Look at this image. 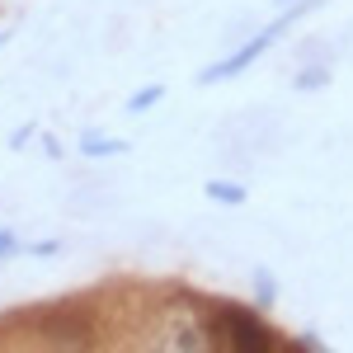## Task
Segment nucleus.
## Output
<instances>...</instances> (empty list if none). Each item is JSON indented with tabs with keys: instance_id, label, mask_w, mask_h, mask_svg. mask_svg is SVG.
<instances>
[{
	"instance_id": "f257e3e1",
	"label": "nucleus",
	"mask_w": 353,
	"mask_h": 353,
	"mask_svg": "<svg viewBox=\"0 0 353 353\" xmlns=\"http://www.w3.org/2000/svg\"><path fill=\"white\" fill-rule=\"evenodd\" d=\"M208 349L212 353H273V334L250 306H231L226 301V306L212 311Z\"/></svg>"
},
{
	"instance_id": "f03ea898",
	"label": "nucleus",
	"mask_w": 353,
	"mask_h": 353,
	"mask_svg": "<svg viewBox=\"0 0 353 353\" xmlns=\"http://www.w3.org/2000/svg\"><path fill=\"white\" fill-rule=\"evenodd\" d=\"M311 5H316V0H301L297 10H288V14H283V19H273L269 28H264V33H254V38H250V43H245V48H236V52L226 57V61H221V66H208V71H203V76H198V85H212V81H231V76H241L245 66H250V61H259V57L269 52L273 48V38H278V33H283V28L292 24V19H297V14H306V10H311Z\"/></svg>"
},
{
	"instance_id": "7ed1b4c3",
	"label": "nucleus",
	"mask_w": 353,
	"mask_h": 353,
	"mask_svg": "<svg viewBox=\"0 0 353 353\" xmlns=\"http://www.w3.org/2000/svg\"><path fill=\"white\" fill-rule=\"evenodd\" d=\"M156 353H212L208 349V325H203L193 311L165 316L161 339H156Z\"/></svg>"
},
{
	"instance_id": "20e7f679",
	"label": "nucleus",
	"mask_w": 353,
	"mask_h": 353,
	"mask_svg": "<svg viewBox=\"0 0 353 353\" xmlns=\"http://www.w3.org/2000/svg\"><path fill=\"white\" fill-rule=\"evenodd\" d=\"M43 334H48V344L57 353H90L94 349V330L85 316H71V311H61V316H48L43 321Z\"/></svg>"
},
{
	"instance_id": "39448f33",
	"label": "nucleus",
	"mask_w": 353,
	"mask_h": 353,
	"mask_svg": "<svg viewBox=\"0 0 353 353\" xmlns=\"http://www.w3.org/2000/svg\"><path fill=\"white\" fill-rule=\"evenodd\" d=\"M208 198H212V203H226V208H241L250 193H245L241 184H226V179H208Z\"/></svg>"
},
{
	"instance_id": "423d86ee",
	"label": "nucleus",
	"mask_w": 353,
	"mask_h": 353,
	"mask_svg": "<svg viewBox=\"0 0 353 353\" xmlns=\"http://www.w3.org/2000/svg\"><path fill=\"white\" fill-rule=\"evenodd\" d=\"M85 156H123L128 151V141H104V137H85L81 141Z\"/></svg>"
},
{
	"instance_id": "0eeeda50",
	"label": "nucleus",
	"mask_w": 353,
	"mask_h": 353,
	"mask_svg": "<svg viewBox=\"0 0 353 353\" xmlns=\"http://www.w3.org/2000/svg\"><path fill=\"white\" fill-rule=\"evenodd\" d=\"M161 85H146V90H137L132 99H128V113H146V109H156V104H161Z\"/></svg>"
},
{
	"instance_id": "6e6552de",
	"label": "nucleus",
	"mask_w": 353,
	"mask_h": 353,
	"mask_svg": "<svg viewBox=\"0 0 353 353\" xmlns=\"http://www.w3.org/2000/svg\"><path fill=\"white\" fill-rule=\"evenodd\" d=\"M321 85H330V66H316V71L297 76V90H321Z\"/></svg>"
},
{
	"instance_id": "1a4fd4ad",
	"label": "nucleus",
	"mask_w": 353,
	"mask_h": 353,
	"mask_svg": "<svg viewBox=\"0 0 353 353\" xmlns=\"http://www.w3.org/2000/svg\"><path fill=\"white\" fill-rule=\"evenodd\" d=\"M254 283H259V306H269V301H273V278H269V269L254 273Z\"/></svg>"
},
{
	"instance_id": "9d476101",
	"label": "nucleus",
	"mask_w": 353,
	"mask_h": 353,
	"mask_svg": "<svg viewBox=\"0 0 353 353\" xmlns=\"http://www.w3.org/2000/svg\"><path fill=\"white\" fill-rule=\"evenodd\" d=\"M273 353H311L306 344H297V339H288V344H273Z\"/></svg>"
},
{
	"instance_id": "9b49d317",
	"label": "nucleus",
	"mask_w": 353,
	"mask_h": 353,
	"mask_svg": "<svg viewBox=\"0 0 353 353\" xmlns=\"http://www.w3.org/2000/svg\"><path fill=\"white\" fill-rule=\"evenodd\" d=\"M10 250H14V231H0V259H5Z\"/></svg>"
}]
</instances>
